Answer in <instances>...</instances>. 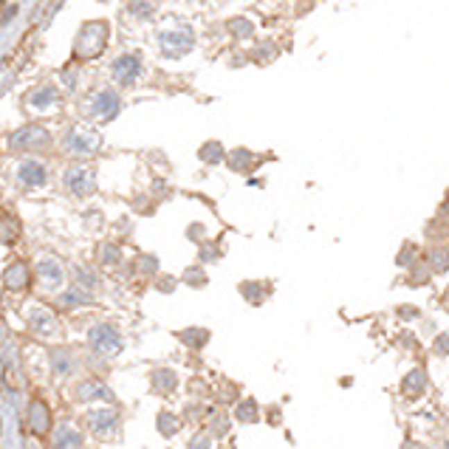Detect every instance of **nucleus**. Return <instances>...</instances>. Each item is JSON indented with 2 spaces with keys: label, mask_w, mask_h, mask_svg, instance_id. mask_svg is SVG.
Returning <instances> with one entry per match:
<instances>
[{
  "label": "nucleus",
  "mask_w": 449,
  "mask_h": 449,
  "mask_svg": "<svg viewBox=\"0 0 449 449\" xmlns=\"http://www.w3.org/2000/svg\"><path fill=\"white\" fill-rule=\"evenodd\" d=\"M108 40H110L108 20H88V23H83V26H79V31H76V40H74L71 60L74 62H91V60H96L108 49Z\"/></svg>",
  "instance_id": "f257e3e1"
},
{
  "label": "nucleus",
  "mask_w": 449,
  "mask_h": 449,
  "mask_svg": "<svg viewBox=\"0 0 449 449\" xmlns=\"http://www.w3.org/2000/svg\"><path fill=\"white\" fill-rule=\"evenodd\" d=\"M102 147V136L91 128H68L62 136V150L74 155H94Z\"/></svg>",
  "instance_id": "f03ea898"
},
{
  "label": "nucleus",
  "mask_w": 449,
  "mask_h": 449,
  "mask_svg": "<svg viewBox=\"0 0 449 449\" xmlns=\"http://www.w3.org/2000/svg\"><path fill=\"white\" fill-rule=\"evenodd\" d=\"M26 322H28V328L37 334V337H46V339H57L60 334H62V325H60V319L49 311V308H43V305H31L28 311H26Z\"/></svg>",
  "instance_id": "7ed1b4c3"
},
{
  "label": "nucleus",
  "mask_w": 449,
  "mask_h": 449,
  "mask_svg": "<svg viewBox=\"0 0 449 449\" xmlns=\"http://www.w3.org/2000/svg\"><path fill=\"white\" fill-rule=\"evenodd\" d=\"M65 189L74 198H91L96 192V170L79 164V167H68L65 170Z\"/></svg>",
  "instance_id": "20e7f679"
},
{
  "label": "nucleus",
  "mask_w": 449,
  "mask_h": 449,
  "mask_svg": "<svg viewBox=\"0 0 449 449\" xmlns=\"http://www.w3.org/2000/svg\"><path fill=\"white\" fill-rule=\"evenodd\" d=\"M88 345L99 353V356H113L121 350V334L108 322H99L88 331Z\"/></svg>",
  "instance_id": "39448f33"
},
{
  "label": "nucleus",
  "mask_w": 449,
  "mask_h": 449,
  "mask_svg": "<svg viewBox=\"0 0 449 449\" xmlns=\"http://www.w3.org/2000/svg\"><path fill=\"white\" fill-rule=\"evenodd\" d=\"M158 46H161V54L170 57V60H178L184 54L192 51L195 46V37L189 28H178V31H161L158 34Z\"/></svg>",
  "instance_id": "423d86ee"
},
{
  "label": "nucleus",
  "mask_w": 449,
  "mask_h": 449,
  "mask_svg": "<svg viewBox=\"0 0 449 449\" xmlns=\"http://www.w3.org/2000/svg\"><path fill=\"white\" fill-rule=\"evenodd\" d=\"M119 108H121V102H119V96H116L110 88H102V91L91 94L88 102H85V113L94 116L96 121H110V119H116Z\"/></svg>",
  "instance_id": "0eeeda50"
},
{
  "label": "nucleus",
  "mask_w": 449,
  "mask_h": 449,
  "mask_svg": "<svg viewBox=\"0 0 449 449\" xmlns=\"http://www.w3.org/2000/svg\"><path fill=\"white\" fill-rule=\"evenodd\" d=\"M28 430L37 438L51 432V407L43 398H31V404H28Z\"/></svg>",
  "instance_id": "6e6552de"
},
{
  "label": "nucleus",
  "mask_w": 449,
  "mask_h": 449,
  "mask_svg": "<svg viewBox=\"0 0 449 449\" xmlns=\"http://www.w3.org/2000/svg\"><path fill=\"white\" fill-rule=\"evenodd\" d=\"M113 79L119 85H125V88H130V85H136V79L142 76V60L136 57V54H125V57H119L116 62H113Z\"/></svg>",
  "instance_id": "1a4fd4ad"
},
{
  "label": "nucleus",
  "mask_w": 449,
  "mask_h": 449,
  "mask_svg": "<svg viewBox=\"0 0 449 449\" xmlns=\"http://www.w3.org/2000/svg\"><path fill=\"white\" fill-rule=\"evenodd\" d=\"M49 142H51V136L46 133V128H40V125H26L12 136L15 150H40V147H46Z\"/></svg>",
  "instance_id": "9d476101"
},
{
  "label": "nucleus",
  "mask_w": 449,
  "mask_h": 449,
  "mask_svg": "<svg viewBox=\"0 0 449 449\" xmlns=\"http://www.w3.org/2000/svg\"><path fill=\"white\" fill-rule=\"evenodd\" d=\"M28 285H31V269H28V263H23V260L9 263L6 271H3V289L12 291V294H20V291L28 289Z\"/></svg>",
  "instance_id": "9b49d317"
},
{
  "label": "nucleus",
  "mask_w": 449,
  "mask_h": 449,
  "mask_svg": "<svg viewBox=\"0 0 449 449\" xmlns=\"http://www.w3.org/2000/svg\"><path fill=\"white\" fill-rule=\"evenodd\" d=\"M85 424L96 432V435H108L116 430L119 424V410H113V407H94V410L85 413Z\"/></svg>",
  "instance_id": "f8f14e48"
},
{
  "label": "nucleus",
  "mask_w": 449,
  "mask_h": 449,
  "mask_svg": "<svg viewBox=\"0 0 449 449\" xmlns=\"http://www.w3.org/2000/svg\"><path fill=\"white\" fill-rule=\"evenodd\" d=\"M110 390L105 387V382H96V379H85L74 387V401L79 404H94V401H110Z\"/></svg>",
  "instance_id": "ddd939ff"
},
{
  "label": "nucleus",
  "mask_w": 449,
  "mask_h": 449,
  "mask_svg": "<svg viewBox=\"0 0 449 449\" xmlns=\"http://www.w3.org/2000/svg\"><path fill=\"white\" fill-rule=\"evenodd\" d=\"M26 105L34 108V110H51V108L60 105V91L54 85H40V88L26 94Z\"/></svg>",
  "instance_id": "4468645a"
},
{
  "label": "nucleus",
  "mask_w": 449,
  "mask_h": 449,
  "mask_svg": "<svg viewBox=\"0 0 449 449\" xmlns=\"http://www.w3.org/2000/svg\"><path fill=\"white\" fill-rule=\"evenodd\" d=\"M427 371H424V367H416V371H410V373H407L404 379H401V396L404 398H421L424 393H427Z\"/></svg>",
  "instance_id": "2eb2a0df"
},
{
  "label": "nucleus",
  "mask_w": 449,
  "mask_h": 449,
  "mask_svg": "<svg viewBox=\"0 0 449 449\" xmlns=\"http://www.w3.org/2000/svg\"><path fill=\"white\" fill-rule=\"evenodd\" d=\"M37 277H40V282H43V289H49V291H57L60 285H62V266L57 263V260H51V257H46V260H40V266H37Z\"/></svg>",
  "instance_id": "dca6fc26"
},
{
  "label": "nucleus",
  "mask_w": 449,
  "mask_h": 449,
  "mask_svg": "<svg viewBox=\"0 0 449 449\" xmlns=\"http://www.w3.org/2000/svg\"><path fill=\"white\" fill-rule=\"evenodd\" d=\"M150 384H153V393H158V396H173L178 387V376L170 367H158V371L150 373Z\"/></svg>",
  "instance_id": "f3484780"
},
{
  "label": "nucleus",
  "mask_w": 449,
  "mask_h": 449,
  "mask_svg": "<svg viewBox=\"0 0 449 449\" xmlns=\"http://www.w3.org/2000/svg\"><path fill=\"white\" fill-rule=\"evenodd\" d=\"M51 443H54V449H83V432L71 424H62L54 430Z\"/></svg>",
  "instance_id": "a211bd4d"
},
{
  "label": "nucleus",
  "mask_w": 449,
  "mask_h": 449,
  "mask_svg": "<svg viewBox=\"0 0 449 449\" xmlns=\"http://www.w3.org/2000/svg\"><path fill=\"white\" fill-rule=\"evenodd\" d=\"M17 176H20V181L26 184V187H43L46 184V167L40 164V161H23L20 164V170H17Z\"/></svg>",
  "instance_id": "6ab92c4d"
},
{
  "label": "nucleus",
  "mask_w": 449,
  "mask_h": 449,
  "mask_svg": "<svg viewBox=\"0 0 449 449\" xmlns=\"http://www.w3.org/2000/svg\"><path fill=\"white\" fill-rule=\"evenodd\" d=\"M20 232H23V226H20V221L12 212H0V243H3V246L17 243Z\"/></svg>",
  "instance_id": "aec40b11"
},
{
  "label": "nucleus",
  "mask_w": 449,
  "mask_h": 449,
  "mask_svg": "<svg viewBox=\"0 0 449 449\" xmlns=\"http://www.w3.org/2000/svg\"><path fill=\"white\" fill-rule=\"evenodd\" d=\"M235 418H237L240 424H257V421H260V404H257L255 398H243V401H237V407H235Z\"/></svg>",
  "instance_id": "412c9836"
},
{
  "label": "nucleus",
  "mask_w": 449,
  "mask_h": 449,
  "mask_svg": "<svg viewBox=\"0 0 449 449\" xmlns=\"http://www.w3.org/2000/svg\"><path fill=\"white\" fill-rule=\"evenodd\" d=\"M155 427H158V432L164 435V438H173V435L181 430V418H178V416H173L170 410H161V413H158V418H155Z\"/></svg>",
  "instance_id": "4be33fe9"
},
{
  "label": "nucleus",
  "mask_w": 449,
  "mask_h": 449,
  "mask_svg": "<svg viewBox=\"0 0 449 449\" xmlns=\"http://www.w3.org/2000/svg\"><path fill=\"white\" fill-rule=\"evenodd\" d=\"M178 339H181L187 348L201 350L203 345L210 342V331H203V328H187V331H181V334H178Z\"/></svg>",
  "instance_id": "5701e85b"
},
{
  "label": "nucleus",
  "mask_w": 449,
  "mask_h": 449,
  "mask_svg": "<svg viewBox=\"0 0 449 449\" xmlns=\"http://www.w3.org/2000/svg\"><path fill=\"white\" fill-rule=\"evenodd\" d=\"M51 364H54V371H57L60 376H65L71 367H74V356H71L68 350H51Z\"/></svg>",
  "instance_id": "b1692460"
},
{
  "label": "nucleus",
  "mask_w": 449,
  "mask_h": 449,
  "mask_svg": "<svg viewBox=\"0 0 449 449\" xmlns=\"http://www.w3.org/2000/svg\"><path fill=\"white\" fill-rule=\"evenodd\" d=\"M240 291L246 294L249 303H260V300H266V291H269V289H266V285H260V282H243Z\"/></svg>",
  "instance_id": "393cba45"
},
{
  "label": "nucleus",
  "mask_w": 449,
  "mask_h": 449,
  "mask_svg": "<svg viewBox=\"0 0 449 449\" xmlns=\"http://www.w3.org/2000/svg\"><path fill=\"white\" fill-rule=\"evenodd\" d=\"M201 158L203 161H210V164H218V161L223 158V153H221V144H203V150H201Z\"/></svg>",
  "instance_id": "a878e982"
},
{
  "label": "nucleus",
  "mask_w": 449,
  "mask_h": 449,
  "mask_svg": "<svg viewBox=\"0 0 449 449\" xmlns=\"http://www.w3.org/2000/svg\"><path fill=\"white\" fill-rule=\"evenodd\" d=\"M210 435H218V438H223L226 435V430H229V418L223 416V413H218V416H212V421H210Z\"/></svg>",
  "instance_id": "bb28decb"
},
{
  "label": "nucleus",
  "mask_w": 449,
  "mask_h": 449,
  "mask_svg": "<svg viewBox=\"0 0 449 449\" xmlns=\"http://www.w3.org/2000/svg\"><path fill=\"white\" fill-rule=\"evenodd\" d=\"M187 449H212V435L210 432H195L189 438V446Z\"/></svg>",
  "instance_id": "cd10ccee"
},
{
  "label": "nucleus",
  "mask_w": 449,
  "mask_h": 449,
  "mask_svg": "<svg viewBox=\"0 0 449 449\" xmlns=\"http://www.w3.org/2000/svg\"><path fill=\"white\" fill-rule=\"evenodd\" d=\"M435 353L438 356H446L449 353V334H443V337L435 339Z\"/></svg>",
  "instance_id": "c85d7f7f"
},
{
  "label": "nucleus",
  "mask_w": 449,
  "mask_h": 449,
  "mask_svg": "<svg viewBox=\"0 0 449 449\" xmlns=\"http://www.w3.org/2000/svg\"><path fill=\"white\" fill-rule=\"evenodd\" d=\"M6 6V0H0V9H3ZM0 20H6V15H0Z\"/></svg>",
  "instance_id": "c756f323"
},
{
  "label": "nucleus",
  "mask_w": 449,
  "mask_h": 449,
  "mask_svg": "<svg viewBox=\"0 0 449 449\" xmlns=\"http://www.w3.org/2000/svg\"><path fill=\"white\" fill-rule=\"evenodd\" d=\"M407 449H424V446H416V443H410V446H407Z\"/></svg>",
  "instance_id": "7c9ffc66"
},
{
  "label": "nucleus",
  "mask_w": 449,
  "mask_h": 449,
  "mask_svg": "<svg viewBox=\"0 0 449 449\" xmlns=\"http://www.w3.org/2000/svg\"><path fill=\"white\" fill-rule=\"evenodd\" d=\"M31 449H40V446H31Z\"/></svg>",
  "instance_id": "2f4dec72"
}]
</instances>
